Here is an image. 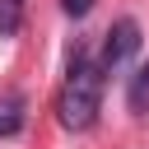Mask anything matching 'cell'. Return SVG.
<instances>
[{"mask_svg":"<svg viewBox=\"0 0 149 149\" xmlns=\"http://www.w3.org/2000/svg\"><path fill=\"white\" fill-rule=\"evenodd\" d=\"M56 112H61V126L65 130H88L98 121V112H102V70H98V61H88L84 47L70 61V74L61 84Z\"/></svg>","mask_w":149,"mask_h":149,"instance_id":"6da1fadb","label":"cell"},{"mask_svg":"<svg viewBox=\"0 0 149 149\" xmlns=\"http://www.w3.org/2000/svg\"><path fill=\"white\" fill-rule=\"evenodd\" d=\"M135 51H140V23H135V19H116V23L107 28V37H102L98 70H102V74H112V70H116V65H126Z\"/></svg>","mask_w":149,"mask_h":149,"instance_id":"7a4b0ae2","label":"cell"},{"mask_svg":"<svg viewBox=\"0 0 149 149\" xmlns=\"http://www.w3.org/2000/svg\"><path fill=\"white\" fill-rule=\"evenodd\" d=\"M23 116H28V98L23 93H5L0 98V140L19 135L23 130Z\"/></svg>","mask_w":149,"mask_h":149,"instance_id":"3957f363","label":"cell"},{"mask_svg":"<svg viewBox=\"0 0 149 149\" xmlns=\"http://www.w3.org/2000/svg\"><path fill=\"white\" fill-rule=\"evenodd\" d=\"M126 102H130V112H149V61L130 74V88H126Z\"/></svg>","mask_w":149,"mask_h":149,"instance_id":"277c9868","label":"cell"},{"mask_svg":"<svg viewBox=\"0 0 149 149\" xmlns=\"http://www.w3.org/2000/svg\"><path fill=\"white\" fill-rule=\"evenodd\" d=\"M23 9L28 0H0V37H14L23 28Z\"/></svg>","mask_w":149,"mask_h":149,"instance_id":"5b68a950","label":"cell"},{"mask_svg":"<svg viewBox=\"0 0 149 149\" xmlns=\"http://www.w3.org/2000/svg\"><path fill=\"white\" fill-rule=\"evenodd\" d=\"M93 5H98V0H61V9H65L70 19H84V14L93 9Z\"/></svg>","mask_w":149,"mask_h":149,"instance_id":"8992f818","label":"cell"}]
</instances>
